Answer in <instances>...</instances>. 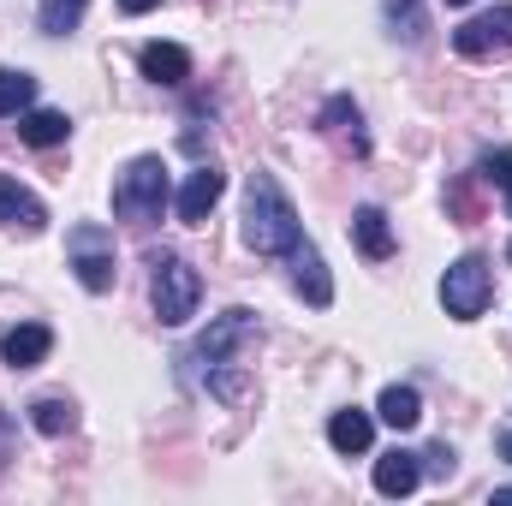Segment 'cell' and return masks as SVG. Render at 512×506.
I'll return each instance as SVG.
<instances>
[{"mask_svg":"<svg viewBox=\"0 0 512 506\" xmlns=\"http://www.w3.org/2000/svg\"><path fill=\"white\" fill-rule=\"evenodd\" d=\"M304 233H298V209L286 203V191L268 179V173H251L245 185V245L256 256H274V251H292Z\"/></svg>","mask_w":512,"mask_h":506,"instance_id":"cell-1","label":"cell"},{"mask_svg":"<svg viewBox=\"0 0 512 506\" xmlns=\"http://www.w3.org/2000/svg\"><path fill=\"white\" fill-rule=\"evenodd\" d=\"M149 268H155V286H149V298H155V316H161L167 328H185V322L197 316V298H203V280H197V268H191L185 256H167V251L149 256Z\"/></svg>","mask_w":512,"mask_h":506,"instance_id":"cell-2","label":"cell"},{"mask_svg":"<svg viewBox=\"0 0 512 506\" xmlns=\"http://www.w3.org/2000/svg\"><path fill=\"white\" fill-rule=\"evenodd\" d=\"M161 209H167V167H161V155H137L114 185V215L149 227V221H161Z\"/></svg>","mask_w":512,"mask_h":506,"instance_id":"cell-3","label":"cell"},{"mask_svg":"<svg viewBox=\"0 0 512 506\" xmlns=\"http://www.w3.org/2000/svg\"><path fill=\"white\" fill-rule=\"evenodd\" d=\"M489 298H495V274H489V262H483V256H459V262L447 268V280H441V304H447V316L477 322V316L489 310Z\"/></svg>","mask_w":512,"mask_h":506,"instance_id":"cell-4","label":"cell"},{"mask_svg":"<svg viewBox=\"0 0 512 506\" xmlns=\"http://www.w3.org/2000/svg\"><path fill=\"white\" fill-rule=\"evenodd\" d=\"M66 251H72V268H78V280L90 286V292H108L114 286V233H102V227H72V239H66Z\"/></svg>","mask_w":512,"mask_h":506,"instance_id":"cell-5","label":"cell"},{"mask_svg":"<svg viewBox=\"0 0 512 506\" xmlns=\"http://www.w3.org/2000/svg\"><path fill=\"white\" fill-rule=\"evenodd\" d=\"M453 48H459L465 60H489V54H512V6H495V12H483V18L459 24V30H453Z\"/></svg>","mask_w":512,"mask_h":506,"instance_id":"cell-6","label":"cell"},{"mask_svg":"<svg viewBox=\"0 0 512 506\" xmlns=\"http://www.w3.org/2000/svg\"><path fill=\"white\" fill-rule=\"evenodd\" d=\"M245 340H256V316H251V310H227V316L197 340V358H203L209 370H227V364H233V352H239Z\"/></svg>","mask_w":512,"mask_h":506,"instance_id":"cell-7","label":"cell"},{"mask_svg":"<svg viewBox=\"0 0 512 506\" xmlns=\"http://www.w3.org/2000/svg\"><path fill=\"white\" fill-rule=\"evenodd\" d=\"M221 191H227V173H221V167H197V173L185 179V191H179V221H185V227H203V221L215 215Z\"/></svg>","mask_w":512,"mask_h":506,"instance_id":"cell-8","label":"cell"},{"mask_svg":"<svg viewBox=\"0 0 512 506\" xmlns=\"http://www.w3.org/2000/svg\"><path fill=\"white\" fill-rule=\"evenodd\" d=\"M137 66H143V78H155V84H167V90H179V84L191 78V54H185L179 42H143Z\"/></svg>","mask_w":512,"mask_h":506,"instance_id":"cell-9","label":"cell"},{"mask_svg":"<svg viewBox=\"0 0 512 506\" xmlns=\"http://www.w3.org/2000/svg\"><path fill=\"white\" fill-rule=\"evenodd\" d=\"M48 352H54V334H48L42 322H24V328H12V334L0 340V358H6V370H36Z\"/></svg>","mask_w":512,"mask_h":506,"instance_id":"cell-10","label":"cell"},{"mask_svg":"<svg viewBox=\"0 0 512 506\" xmlns=\"http://www.w3.org/2000/svg\"><path fill=\"white\" fill-rule=\"evenodd\" d=\"M286 256H292V280H298V292H304V298L322 310V304L334 298V280H328V268H322V251H316L310 239H298Z\"/></svg>","mask_w":512,"mask_h":506,"instance_id":"cell-11","label":"cell"},{"mask_svg":"<svg viewBox=\"0 0 512 506\" xmlns=\"http://www.w3.org/2000/svg\"><path fill=\"white\" fill-rule=\"evenodd\" d=\"M316 126L328 131L334 143H346L352 155H370V137H364V114H358V102L352 96H334L328 108H322V120Z\"/></svg>","mask_w":512,"mask_h":506,"instance_id":"cell-12","label":"cell"},{"mask_svg":"<svg viewBox=\"0 0 512 506\" xmlns=\"http://www.w3.org/2000/svg\"><path fill=\"white\" fill-rule=\"evenodd\" d=\"M0 227H18V233H42L48 227V209L18 185V179H0Z\"/></svg>","mask_w":512,"mask_h":506,"instance_id":"cell-13","label":"cell"},{"mask_svg":"<svg viewBox=\"0 0 512 506\" xmlns=\"http://www.w3.org/2000/svg\"><path fill=\"white\" fill-rule=\"evenodd\" d=\"M370 441H376V417L370 411H334V423H328V447L334 453H370Z\"/></svg>","mask_w":512,"mask_h":506,"instance_id":"cell-14","label":"cell"},{"mask_svg":"<svg viewBox=\"0 0 512 506\" xmlns=\"http://www.w3.org/2000/svg\"><path fill=\"white\" fill-rule=\"evenodd\" d=\"M417 483H423V465H417V453H399V447H393V453H382V459H376V489H382L387 501L411 495Z\"/></svg>","mask_w":512,"mask_h":506,"instance_id":"cell-15","label":"cell"},{"mask_svg":"<svg viewBox=\"0 0 512 506\" xmlns=\"http://www.w3.org/2000/svg\"><path fill=\"white\" fill-rule=\"evenodd\" d=\"M18 137H24L30 149H54V143L72 137V120H66L60 108H24V114H18Z\"/></svg>","mask_w":512,"mask_h":506,"instance_id":"cell-16","label":"cell"},{"mask_svg":"<svg viewBox=\"0 0 512 506\" xmlns=\"http://www.w3.org/2000/svg\"><path fill=\"white\" fill-rule=\"evenodd\" d=\"M376 417H382L387 429H417L423 423V399H417V387H382V399H376Z\"/></svg>","mask_w":512,"mask_h":506,"instance_id":"cell-17","label":"cell"},{"mask_svg":"<svg viewBox=\"0 0 512 506\" xmlns=\"http://www.w3.org/2000/svg\"><path fill=\"white\" fill-rule=\"evenodd\" d=\"M352 239H358V251L370 256V262H387L393 256V227H387L382 209H358L352 215Z\"/></svg>","mask_w":512,"mask_h":506,"instance_id":"cell-18","label":"cell"},{"mask_svg":"<svg viewBox=\"0 0 512 506\" xmlns=\"http://www.w3.org/2000/svg\"><path fill=\"white\" fill-rule=\"evenodd\" d=\"M30 423H36L42 435H54V441H60V435H72V429H78V411H72V399H36V405H30Z\"/></svg>","mask_w":512,"mask_h":506,"instance_id":"cell-19","label":"cell"},{"mask_svg":"<svg viewBox=\"0 0 512 506\" xmlns=\"http://www.w3.org/2000/svg\"><path fill=\"white\" fill-rule=\"evenodd\" d=\"M30 102H36V78H30V72L0 66V114H24Z\"/></svg>","mask_w":512,"mask_h":506,"instance_id":"cell-20","label":"cell"},{"mask_svg":"<svg viewBox=\"0 0 512 506\" xmlns=\"http://www.w3.org/2000/svg\"><path fill=\"white\" fill-rule=\"evenodd\" d=\"M477 179L501 185V191H507V209H512V149H489V155L477 161Z\"/></svg>","mask_w":512,"mask_h":506,"instance_id":"cell-21","label":"cell"},{"mask_svg":"<svg viewBox=\"0 0 512 506\" xmlns=\"http://www.w3.org/2000/svg\"><path fill=\"white\" fill-rule=\"evenodd\" d=\"M387 18H393V36H405V42L423 36V12H417V0H387Z\"/></svg>","mask_w":512,"mask_h":506,"instance_id":"cell-22","label":"cell"},{"mask_svg":"<svg viewBox=\"0 0 512 506\" xmlns=\"http://www.w3.org/2000/svg\"><path fill=\"white\" fill-rule=\"evenodd\" d=\"M447 203H453V215H459V221H477V191H471V173L447 191Z\"/></svg>","mask_w":512,"mask_h":506,"instance_id":"cell-23","label":"cell"},{"mask_svg":"<svg viewBox=\"0 0 512 506\" xmlns=\"http://www.w3.org/2000/svg\"><path fill=\"white\" fill-rule=\"evenodd\" d=\"M42 24H48L54 36H66V30L78 24V6H60V0H48V6H42Z\"/></svg>","mask_w":512,"mask_h":506,"instance_id":"cell-24","label":"cell"},{"mask_svg":"<svg viewBox=\"0 0 512 506\" xmlns=\"http://www.w3.org/2000/svg\"><path fill=\"white\" fill-rule=\"evenodd\" d=\"M423 459H429V465H435V471H441V477H447V471H453V453H447V447H429V453H423Z\"/></svg>","mask_w":512,"mask_h":506,"instance_id":"cell-25","label":"cell"},{"mask_svg":"<svg viewBox=\"0 0 512 506\" xmlns=\"http://www.w3.org/2000/svg\"><path fill=\"white\" fill-rule=\"evenodd\" d=\"M120 6H126L131 18H143V12H155V6H161V0H120Z\"/></svg>","mask_w":512,"mask_h":506,"instance_id":"cell-26","label":"cell"},{"mask_svg":"<svg viewBox=\"0 0 512 506\" xmlns=\"http://www.w3.org/2000/svg\"><path fill=\"white\" fill-rule=\"evenodd\" d=\"M495 447H501V453L512 459V429H501V435H495Z\"/></svg>","mask_w":512,"mask_h":506,"instance_id":"cell-27","label":"cell"},{"mask_svg":"<svg viewBox=\"0 0 512 506\" xmlns=\"http://www.w3.org/2000/svg\"><path fill=\"white\" fill-rule=\"evenodd\" d=\"M495 506H512V489H495Z\"/></svg>","mask_w":512,"mask_h":506,"instance_id":"cell-28","label":"cell"},{"mask_svg":"<svg viewBox=\"0 0 512 506\" xmlns=\"http://www.w3.org/2000/svg\"><path fill=\"white\" fill-rule=\"evenodd\" d=\"M447 6H471V0H447Z\"/></svg>","mask_w":512,"mask_h":506,"instance_id":"cell-29","label":"cell"},{"mask_svg":"<svg viewBox=\"0 0 512 506\" xmlns=\"http://www.w3.org/2000/svg\"><path fill=\"white\" fill-rule=\"evenodd\" d=\"M60 6H84V0H60Z\"/></svg>","mask_w":512,"mask_h":506,"instance_id":"cell-30","label":"cell"},{"mask_svg":"<svg viewBox=\"0 0 512 506\" xmlns=\"http://www.w3.org/2000/svg\"><path fill=\"white\" fill-rule=\"evenodd\" d=\"M507 256H512V245H507Z\"/></svg>","mask_w":512,"mask_h":506,"instance_id":"cell-31","label":"cell"}]
</instances>
